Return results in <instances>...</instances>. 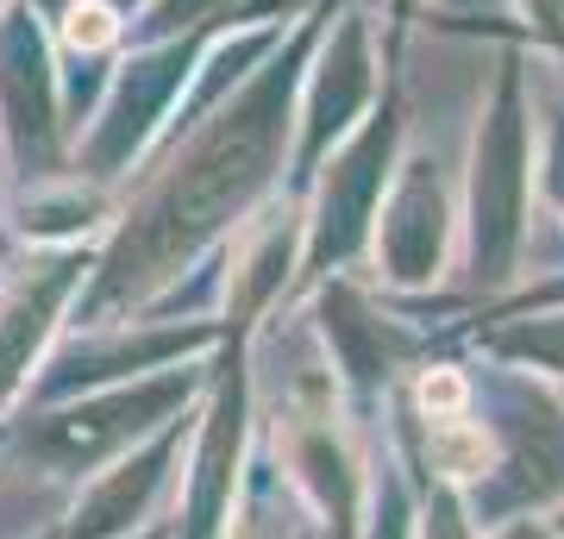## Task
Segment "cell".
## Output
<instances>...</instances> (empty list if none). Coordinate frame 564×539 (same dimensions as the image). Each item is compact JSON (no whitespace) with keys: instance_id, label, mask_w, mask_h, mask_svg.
Masks as SVG:
<instances>
[{"instance_id":"1","label":"cell","mask_w":564,"mask_h":539,"mask_svg":"<svg viewBox=\"0 0 564 539\" xmlns=\"http://www.w3.org/2000/svg\"><path fill=\"white\" fill-rule=\"evenodd\" d=\"M433 452H440L445 477H477V471H484V459H489V440L477 433V427L440 420V440H433Z\"/></svg>"},{"instance_id":"2","label":"cell","mask_w":564,"mask_h":539,"mask_svg":"<svg viewBox=\"0 0 564 539\" xmlns=\"http://www.w3.org/2000/svg\"><path fill=\"white\" fill-rule=\"evenodd\" d=\"M113 32H120V20H113L107 7H95V0H88V7H76V13H69V25H63V39L76 44V51H101V44H113Z\"/></svg>"},{"instance_id":"3","label":"cell","mask_w":564,"mask_h":539,"mask_svg":"<svg viewBox=\"0 0 564 539\" xmlns=\"http://www.w3.org/2000/svg\"><path fill=\"white\" fill-rule=\"evenodd\" d=\"M421 401H426V414H433V420H458V408H464V382L452 377V370H433V377L421 382Z\"/></svg>"}]
</instances>
